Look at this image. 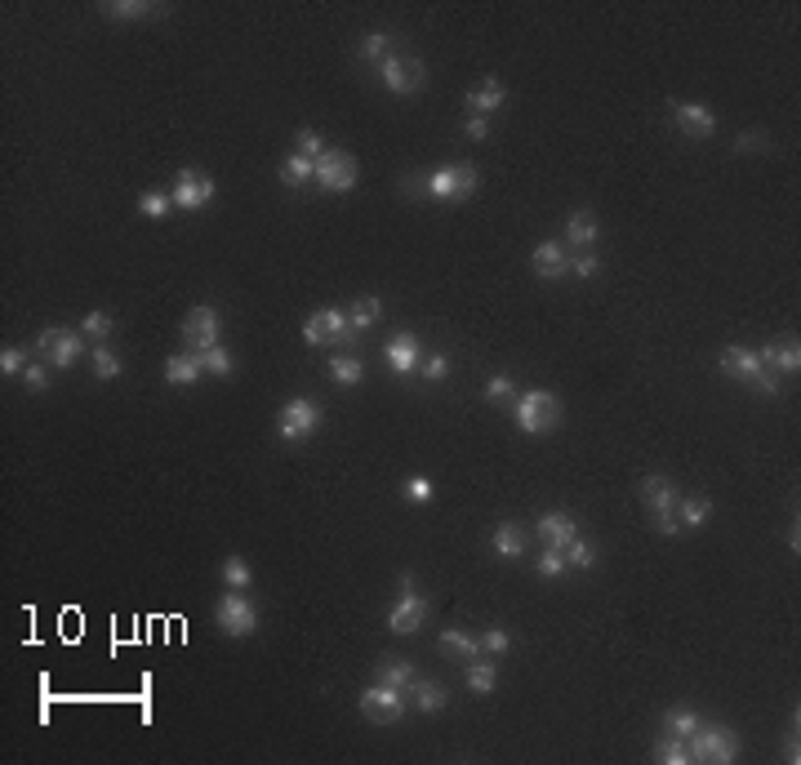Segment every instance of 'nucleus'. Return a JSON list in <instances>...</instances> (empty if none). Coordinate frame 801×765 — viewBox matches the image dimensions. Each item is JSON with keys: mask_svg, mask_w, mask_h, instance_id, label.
<instances>
[{"mask_svg": "<svg viewBox=\"0 0 801 765\" xmlns=\"http://www.w3.org/2000/svg\"><path fill=\"white\" fill-rule=\"evenodd\" d=\"M512 423L526 432V437H543L561 423V401L557 392H543V387H530L521 396H512Z\"/></svg>", "mask_w": 801, "mask_h": 765, "instance_id": "obj_1", "label": "nucleus"}, {"mask_svg": "<svg viewBox=\"0 0 801 765\" xmlns=\"http://www.w3.org/2000/svg\"><path fill=\"white\" fill-rule=\"evenodd\" d=\"M686 743H691V761H699V765L739 761V730H730V725H708V721H699V730H694Z\"/></svg>", "mask_w": 801, "mask_h": 765, "instance_id": "obj_2", "label": "nucleus"}, {"mask_svg": "<svg viewBox=\"0 0 801 765\" xmlns=\"http://www.w3.org/2000/svg\"><path fill=\"white\" fill-rule=\"evenodd\" d=\"M677 481L672 477H645L641 481V503L654 512V534H663V539H672V534H682V525H677Z\"/></svg>", "mask_w": 801, "mask_h": 765, "instance_id": "obj_3", "label": "nucleus"}, {"mask_svg": "<svg viewBox=\"0 0 801 765\" xmlns=\"http://www.w3.org/2000/svg\"><path fill=\"white\" fill-rule=\"evenodd\" d=\"M481 183L477 165L468 161H454V165H441V169H432L424 178V192L432 201H463V196H472Z\"/></svg>", "mask_w": 801, "mask_h": 765, "instance_id": "obj_4", "label": "nucleus"}, {"mask_svg": "<svg viewBox=\"0 0 801 765\" xmlns=\"http://www.w3.org/2000/svg\"><path fill=\"white\" fill-rule=\"evenodd\" d=\"M378 80H383V90L387 94H396V99H410V94H419L427 80L424 62L415 54H387L378 62Z\"/></svg>", "mask_w": 801, "mask_h": 765, "instance_id": "obj_5", "label": "nucleus"}, {"mask_svg": "<svg viewBox=\"0 0 801 765\" xmlns=\"http://www.w3.org/2000/svg\"><path fill=\"white\" fill-rule=\"evenodd\" d=\"M396 588H401V597H396L392 614H387V632H396V637H415V632L424 628V619H427V597L415 592V574H401Z\"/></svg>", "mask_w": 801, "mask_h": 765, "instance_id": "obj_6", "label": "nucleus"}, {"mask_svg": "<svg viewBox=\"0 0 801 765\" xmlns=\"http://www.w3.org/2000/svg\"><path fill=\"white\" fill-rule=\"evenodd\" d=\"M36 347L45 352V361H50L53 370H72V365L81 361V352H90L81 329H62V326L41 329V334H36Z\"/></svg>", "mask_w": 801, "mask_h": 765, "instance_id": "obj_7", "label": "nucleus"}, {"mask_svg": "<svg viewBox=\"0 0 801 765\" xmlns=\"http://www.w3.org/2000/svg\"><path fill=\"white\" fill-rule=\"evenodd\" d=\"M214 619H218V628L227 632V637H254L259 632V609L250 597H241V592H223L218 605H214Z\"/></svg>", "mask_w": 801, "mask_h": 765, "instance_id": "obj_8", "label": "nucleus"}, {"mask_svg": "<svg viewBox=\"0 0 801 765\" xmlns=\"http://www.w3.org/2000/svg\"><path fill=\"white\" fill-rule=\"evenodd\" d=\"M320 428V405L308 396H294L276 410V432L281 440H308Z\"/></svg>", "mask_w": 801, "mask_h": 765, "instance_id": "obj_9", "label": "nucleus"}, {"mask_svg": "<svg viewBox=\"0 0 801 765\" xmlns=\"http://www.w3.org/2000/svg\"><path fill=\"white\" fill-rule=\"evenodd\" d=\"M405 699H401V690L396 685H366L361 690V712H366V721H374V725H392V721H401L405 716Z\"/></svg>", "mask_w": 801, "mask_h": 765, "instance_id": "obj_10", "label": "nucleus"}, {"mask_svg": "<svg viewBox=\"0 0 801 765\" xmlns=\"http://www.w3.org/2000/svg\"><path fill=\"white\" fill-rule=\"evenodd\" d=\"M317 183L325 192H352L357 187V156L343 147H325V156L317 161Z\"/></svg>", "mask_w": 801, "mask_h": 765, "instance_id": "obj_11", "label": "nucleus"}, {"mask_svg": "<svg viewBox=\"0 0 801 765\" xmlns=\"http://www.w3.org/2000/svg\"><path fill=\"white\" fill-rule=\"evenodd\" d=\"M169 201H174L178 210H205V205L214 201V178H210V174H201L196 165L178 169V178H174V192H169Z\"/></svg>", "mask_w": 801, "mask_h": 765, "instance_id": "obj_12", "label": "nucleus"}, {"mask_svg": "<svg viewBox=\"0 0 801 765\" xmlns=\"http://www.w3.org/2000/svg\"><path fill=\"white\" fill-rule=\"evenodd\" d=\"M218 334H223L218 312H214L210 303H196V307L187 312V321H183V343H187V352H210V347H218Z\"/></svg>", "mask_w": 801, "mask_h": 765, "instance_id": "obj_13", "label": "nucleus"}, {"mask_svg": "<svg viewBox=\"0 0 801 765\" xmlns=\"http://www.w3.org/2000/svg\"><path fill=\"white\" fill-rule=\"evenodd\" d=\"M383 361H387V370H392V374L410 379V374L419 370V361H424V343H419V334H410V329L392 334V338H387V347H383Z\"/></svg>", "mask_w": 801, "mask_h": 765, "instance_id": "obj_14", "label": "nucleus"}, {"mask_svg": "<svg viewBox=\"0 0 801 765\" xmlns=\"http://www.w3.org/2000/svg\"><path fill=\"white\" fill-rule=\"evenodd\" d=\"M668 111H672L677 129H686L691 138H712V134H717V116H712V108H703V103H682V99H672Z\"/></svg>", "mask_w": 801, "mask_h": 765, "instance_id": "obj_15", "label": "nucleus"}, {"mask_svg": "<svg viewBox=\"0 0 801 765\" xmlns=\"http://www.w3.org/2000/svg\"><path fill=\"white\" fill-rule=\"evenodd\" d=\"M717 365H721V374H730V379H739V382H752L766 370L761 356H757V347H744V343H726Z\"/></svg>", "mask_w": 801, "mask_h": 765, "instance_id": "obj_16", "label": "nucleus"}, {"mask_svg": "<svg viewBox=\"0 0 801 765\" xmlns=\"http://www.w3.org/2000/svg\"><path fill=\"white\" fill-rule=\"evenodd\" d=\"M761 365L775 370V374H797L801 370V343L797 338H770L766 347H757Z\"/></svg>", "mask_w": 801, "mask_h": 765, "instance_id": "obj_17", "label": "nucleus"}, {"mask_svg": "<svg viewBox=\"0 0 801 765\" xmlns=\"http://www.w3.org/2000/svg\"><path fill=\"white\" fill-rule=\"evenodd\" d=\"M530 268L543 280H561V276H570V254L561 250V241H539L530 254Z\"/></svg>", "mask_w": 801, "mask_h": 765, "instance_id": "obj_18", "label": "nucleus"}, {"mask_svg": "<svg viewBox=\"0 0 801 765\" xmlns=\"http://www.w3.org/2000/svg\"><path fill=\"white\" fill-rule=\"evenodd\" d=\"M539 534L548 539V547H561V552H566V543L579 539V521L557 507V512H543V516H539Z\"/></svg>", "mask_w": 801, "mask_h": 765, "instance_id": "obj_19", "label": "nucleus"}, {"mask_svg": "<svg viewBox=\"0 0 801 765\" xmlns=\"http://www.w3.org/2000/svg\"><path fill=\"white\" fill-rule=\"evenodd\" d=\"M441 655L454 658V663H472V658H481V637L463 632V628H445L441 632Z\"/></svg>", "mask_w": 801, "mask_h": 765, "instance_id": "obj_20", "label": "nucleus"}, {"mask_svg": "<svg viewBox=\"0 0 801 765\" xmlns=\"http://www.w3.org/2000/svg\"><path fill=\"white\" fill-rule=\"evenodd\" d=\"M508 108V90L494 80V76H485L477 90L468 94V116H490V111Z\"/></svg>", "mask_w": 801, "mask_h": 765, "instance_id": "obj_21", "label": "nucleus"}, {"mask_svg": "<svg viewBox=\"0 0 801 765\" xmlns=\"http://www.w3.org/2000/svg\"><path fill=\"white\" fill-rule=\"evenodd\" d=\"M410 699H415V708L424 712V716H436V712L450 708V690L436 685V681H424V676L410 681Z\"/></svg>", "mask_w": 801, "mask_h": 765, "instance_id": "obj_22", "label": "nucleus"}, {"mask_svg": "<svg viewBox=\"0 0 801 765\" xmlns=\"http://www.w3.org/2000/svg\"><path fill=\"white\" fill-rule=\"evenodd\" d=\"M708 516H712V498H703V494H682V498H677V525H682V530L708 525Z\"/></svg>", "mask_w": 801, "mask_h": 765, "instance_id": "obj_23", "label": "nucleus"}, {"mask_svg": "<svg viewBox=\"0 0 801 765\" xmlns=\"http://www.w3.org/2000/svg\"><path fill=\"white\" fill-rule=\"evenodd\" d=\"M103 14L111 23H138V18H160L165 5H148V0H111L103 5Z\"/></svg>", "mask_w": 801, "mask_h": 765, "instance_id": "obj_24", "label": "nucleus"}, {"mask_svg": "<svg viewBox=\"0 0 801 765\" xmlns=\"http://www.w3.org/2000/svg\"><path fill=\"white\" fill-rule=\"evenodd\" d=\"M201 374H205V370H201V361H196L192 352H178V356L165 361V382H169V387H192Z\"/></svg>", "mask_w": 801, "mask_h": 765, "instance_id": "obj_25", "label": "nucleus"}, {"mask_svg": "<svg viewBox=\"0 0 801 765\" xmlns=\"http://www.w3.org/2000/svg\"><path fill=\"white\" fill-rule=\"evenodd\" d=\"M490 547H494L503 561H521V556H526V534H521V525H512V521L494 525V539H490Z\"/></svg>", "mask_w": 801, "mask_h": 765, "instance_id": "obj_26", "label": "nucleus"}, {"mask_svg": "<svg viewBox=\"0 0 801 765\" xmlns=\"http://www.w3.org/2000/svg\"><path fill=\"white\" fill-rule=\"evenodd\" d=\"M596 236H601V227H596V214H592V210H575V214L566 219V241H570V245L587 250V245H596Z\"/></svg>", "mask_w": 801, "mask_h": 765, "instance_id": "obj_27", "label": "nucleus"}, {"mask_svg": "<svg viewBox=\"0 0 801 765\" xmlns=\"http://www.w3.org/2000/svg\"><path fill=\"white\" fill-rule=\"evenodd\" d=\"M317 316H320V326H325V338H329L334 347H348V343L357 338V329H352V321H348L343 307H320Z\"/></svg>", "mask_w": 801, "mask_h": 765, "instance_id": "obj_28", "label": "nucleus"}, {"mask_svg": "<svg viewBox=\"0 0 801 765\" xmlns=\"http://www.w3.org/2000/svg\"><path fill=\"white\" fill-rule=\"evenodd\" d=\"M281 183H285V187H303V183H317V161H308V156L290 152V156L281 161Z\"/></svg>", "mask_w": 801, "mask_h": 765, "instance_id": "obj_29", "label": "nucleus"}, {"mask_svg": "<svg viewBox=\"0 0 801 765\" xmlns=\"http://www.w3.org/2000/svg\"><path fill=\"white\" fill-rule=\"evenodd\" d=\"M90 370H94V379H103V382H111V379H120V370H125V361L107 347V343H94L90 347Z\"/></svg>", "mask_w": 801, "mask_h": 765, "instance_id": "obj_30", "label": "nucleus"}, {"mask_svg": "<svg viewBox=\"0 0 801 765\" xmlns=\"http://www.w3.org/2000/svg\"><path fill=\"white\" fill-rule=\"evenodd\" d=\"M699 712H691V708H668L663 712V734L668 739H691L694 730H699Z\"/></svg>", "mask_w": 801, "mask_h": 765, "instance_id": "obj_31", "label": "nucleus"}, {"mask_svg": "<svg viewBox=\"0 0 801 765\" xmlns=\"http://www.w3.org/2000/svg\"><path fill=\"white\" fill-rule=\"evenodd\" d=\"M378 681L383 685H396V690H410V681H415V663L410 658H383L378 663Z\"/></svg>", "mask_w": 801, "mask_h": 765, "instance_id": "obj_32", "label": "nucleus"}, {"mask_svg": "<svg viewBox=\"0 0 801 765\" xmlns=\"http://www.w3.org/2000/svg\"><path fill=\"white\" fill-rule=\"evenodd\" d=\"M463 667H468V690H472V694H490V690H494V681H499L494 658H472V663H463Z\"/></svg>", "mask_w": 801, "mask_h": 765, "instance_id": "obj_33", "label": "nucleus"}, {"mask_svg": "<svg viewBox=\"0 0 801 765\" xmlns=\"http://www.w3.org/2000/svg\"><path fill=\"white\" fill-rule=\"evenodd\" d=\"M378 316H383V303H378V298H357V303H352V307H348V321H352V329H357V334H366V329H374L378 326Z\"/></svg>", "mask_w": 801, "mask_h": 765, "instance_id": "obj_34", "label": "nucleus"}, {"mask_svg": "<svg viewBox=\"0 0 801 765\" xmlns=\"http://www.w3.org/2000/svg\"><path fill=\"white\" fill-rule=\"evenodd\" d=\"M223 583H227L232 592H245V588L254 583L250 561H245V556H223Z\"/></svg>", "mask_w": 801, "mask_h": 765, "instance_id": "obj_35", "label": "nucleus"}, {"mask_svg": "<svg viewBox=\"0 0 801 765\" xmlns=\"http://www.w3.org/2000/svg\"><path fill=\"white\" fill-rule=\"evenodd\" d=\"M329 379L339 382V387H357V382L366 379V365L357 356H329Z\"/></svg>", "mask_w": 801, "mask_h": 765, "instance_id": "obj_36", "label": "nucleus"}, {"mask_svg": "<svg viewBox=\"0 0 801 765\" xmlns=\"http://www.w3.org/2000/svg\"><path fill=\"white\" fill-rule=\"evenodd\" d=\"M111 329H116V321H111V312H103V307H94V312L81 321V334H85L90 343H107Z\"/></svg>", "mask_w": 801, "mask_h": 765, "instance_id": "obj_37", "label": "nucleus"}, {"mask_svg": "<svg viewBox=\"0 0 801 765\" xmlns=\"http://www.w3.org/2000/svg\"><path fill=\"white\" fill-rule=\"evenodd\" d=\"M654 761H663V765H686L691 761V743L686 739H659V748H654Z\"/></svg>", "mask_w": 801, "mask_h": 765, "instance_id": "obj_38", "label": "nucleus"}, {"mask_svg": "<svg viewBox=\"0 0 801 765\" xmlns=\"http://www.w3.org/2000/svg\"><path fill=\"white\" fill-rule=\"evenodd\" d=\"M357 54L366 58V62H374V67H378L383 58L396 54V50H392V36H383V32H370V36H366V41L357 45Z\"/></svg>", "mask_w": 801, "mask_h": 765, "instance_id": "obj_39", "label": "nucleus"}, {"mask_svg": "<svg viewBox=\"0 0 801 765\" xmlns=\"http://www.w3.org/2000/svg\"><path fill=\"white\" fill-rule=\"evenodd\" d=\"M566 565H570V570H592V565H596V547L579 534L575 543H566Z\"/></svg>", "mask_w": 801, "mask_h": 765, "instance_id": "obj_40", "label": "nucleus"}, {"mask_svg": "<svg viewBox=\"0 0 801 765\" xmlns=\"http://www.w3.org/2000/svg\"><path fill=\"white\" fill-rule=\"evenodd\" d=\"M534 570H539V579H557V574H566L570 565H566V552H561V547H543V556L534 561Z\"/></svg>", "mask_w": 801, "mask_h": 765, "instance_id": "obj_41", "label": "nucleus"}, {"mask_svg": "<svg viewBox=\"0 0 801 765\" xmlns=\"http://www.w3.org/2000/svg\"><path fill=\"white\" fill-rule=\"evenodd\" d=\"M196 361H201V370H210V374H232V352L227 347H210V352H192Z\"/></svg>", "mask_w": 801, "mask_h": 765, "instance_id": "obj_42", "label": "nucleus"}, {"mask_svg": "<svg viewBox=\"0 0 801 765\" xmlns=\"http://www.w3.org/2000/svg\"><path fill=\"white\" fill-rule=\"evenodd\" d=\"M512 396H517V382L508 379V374H490V379H485V401H490V405H508Z\"/></svg>", "mask_w": 801, "mask_h": 765, "instance_id": "obj_43", "label": "nucleus"}, {"mask_svg": "<svg viewBox=\"0 0 801 765\" xmlns=\"http://www.w3.org/2000/svg\"><path fill=\"white\" fill-rule=\"evenodd\" d=\"M481 650H490V655H508V650H512V632L499 628V623H490V628L481 632Z\"/></svg>", "mask_w": 801, "mask_h": 765, "instance_id": "obj_44", "label": "nucleus"}, {"mask_svg": "<svg viewBox=\"0 0 801 765\" xmlns=\"http://www.w3.org/2000/svg\"><path fill=\"white\" fill-rule=\"evenodd\" d=\"M169 210H174V201H169L165 192H143V196H138V214H143V219H165Z\"/></svg>", "mask_w": 801, "mask_h": 765, "instance_id": "obj_45", "label": "nucleus"}, {"mask_svg": "<svg viewBox=\"0 0 801 765\" xmlns=\"http://www.w3.org/2000/svg\"><path fill=\"white\" fill-rule=\"evenodd\" d=\"M401 498H410V503H432V498H436V486H432L427 477H410V481L401 486Z\"/></svg>", "mask_w": 801, "mask_h": 765, "instance_id": "obj_46", "label": "nucleus"}, {"mask_svg": "<svg viewBox=\"0 0 801 765\" xmlns=\"http://www.w3.org/2000/svg\"><path fill=\"white\" fill-rule=\"evenodd\" d=\"M23 370H27V352H23V347H5V352H0V374H5V379H18Z\"/></svg>", "mask_w": 801, "mask_h": 765, "instance_id": "obj_47", "label": "nucleus"}, {"mask_svg": "<svg viewBox=\"0 0 801 765\" xmlns=\"http://www.w3.org/2000/svg\"><path fill=\"white\" fill-rule=\"evenodd\" d=\"M299 156H308V161H320V156H325V143H320L317 129H299Z\"/></svg>", "mask_w": 801, "mask_h": 765, "instance_id": "obj_48", "label": "nucleus"}, {"mask_svg": "<svg viewBox=\"0 0 801 765\" xmlns=\"http://www.w3.org/2000/svg\"><path fill=\"white\" fill-rule=\"evenodd\" d=\"M424 379L427 382H445V379H450V356H445V352L427 356V361H424Z\"/></svg>", "mask_w": 801, "mask_h": 765, "instance_id": "obj_49", "label": "nucleus"}, {"mask_svg": "<svg viewBox=\"0 0 801 765\" xmlns=\"http://www.w3.org/2000/svg\"><path fill=\"white\" fill-rule=\"evenodd\" d=\"M766 147H770L766 129H744V134L735 138V152H766Z\"/></svg>", "mask_w": 801, "mask_h": 765, "instance_id": "obj_50", "label": "nucleus"}, {"mask_svg": "<svg viewBox=\"0 0 801 765\" xmlns=\"http://www.w3.org/2000/svg\"><path fill=\"white\" fill-rule=\"evenodd\" d=\"M752 387H757L761 396H779V392H784V382H779V374H775V370H761V374L752 379Z\"/></svg>", "mask_w": 801, "mask_h": 765, "instance_id": "obj_51", "label": "nucleus"}, {"mask_svg": "<svg viewBox=\"0 0 801 765\" xmlns=\"http://www.w3.org/2000/svg\"><path fill=\"white\" fill-rule=\"evenodd\" d=\"M570 272L579 276V280H587V276H596V272H601V263H596L592 254H575V259H570Z\"/></svg>", "mask_w": 801, "mask_h": 765, "instance_id": "obj_52", "label": "nucleus"}, {"mask_svg": "<svg viewBox=\"0 0 801 765\" xmlns=\"http://www.w3.org/2000/svg\"><path fill=\"white\" fill-rule=\"evenodd\" d=\"M463 134H468L472 143H485V138H490V120H485V116H468V120H463Z\"/></svg>", "mask_w": 801, "mask_h": 765, "instance_id": "obj_53", "label": "nucleus"}, {"mask_svg": "<svg viewBox=\"0 0 801 765\" xmlns=\"http://www.w3.org/2000/svg\"><path fill=\"white\" fill-rule=\"evenodd\" d=\"M303 343H312V347H325V343H329V338H325V326H320L317 312H312V316H308V326H303Z\"/></svg>", "mask_w": 801, "mask_h": 765, "instance_id": "obj_54", "label": "nucleus"}, {"mask_svg": "<svg viewBox=\"0 0 801 765\" xmlns=\"http://www.w3.org/2000/svg\"><path fill=\"white\" fill-rule=\"evenodd\" d=\"M23 382H27V392H45V387H50V379H45L41 365H27V370H23Z\"/></svg>", "mask_w": 801, "mask_h": 765, "instance_id": "obj_55", "label": "nucleus"}, {"mask_svg": "<svg viewBox=\"0 0 801 765\" xmlns=\"http://www.w3.org/2000/svg\"><path fill=\"white\" fill-rule=\"evenodd\" d=\"M784 539H788V547H793V556H797V552H801V534H797V521H793V530H788V534H784Z\"/></svg>", "mask_w": 801, "mask_h": 765, "instance_id": "obj_56", "label": "nucleus"}]
</instances>
